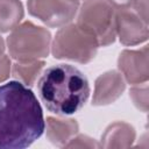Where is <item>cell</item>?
<instances>
[{
    "label": "cell",
    "mask_w": 149,
    "mask_h": 149,
    "mask_svg": "<svg viewBox=\"0 0 149 149\" xmlns=\"http://www.w3.org/2000/svg\"><path fill=\"white\" fill-rule=\"evenodd\" d=\"M79 126L74 119L57 116H48L45 119L44 132L49 142L57 147H64L76 134Z\"/></svg>",
    "instance_id": "10"
},
{
    "label": "cell",
    "mask_w": 149,
    "mask_h": 149,
    "mask_svg": "<svg viewBox=\"0 0 149 149\" xmlns=\"http://www.w3.org/2000/svg\"><path fill=\"white\" fill-rule=\"evenodd\" d=\"M41 104L30 87L17 80L0 84V149H23L44 133Z\"/></svg>",
    "instance_id": "1"
},
{
    "label": "cell",
    "mask_w": 149,
    "mask_h": 149,
    "mask_svg": "<svg viewBox=\"0 0 149 149\" xmlns=\"http://www.w3.org/2000/svg\"><path fill=\"white\" fill-rule=\"evenodd\" d=\"M51 40L47 28L31 21H23L9 31L6 48L13 61L44 59L50 54Z\"/></svg>",
    "instance_id": "3"
},
{
    "label": "cell",
    "mask_w": 149,
    "mask_h": 149,
    "mask_svg": "<svg viewBox=\"0 0 149 149\" xmlns=\"http://www.w3.org/2000/svg\"><path fill=\"white\" fill-rule=\"evenodd\" d=\"M115 13L106 0H83L76 15V23L92 35L99 47H107L116 38Z\"/></svg>",
    "instance_id": "5"
},
{
    "label": "cell",
    "mask_w": 149,
    "mask_h": 149,
    "mask_svg": "<svg viewBox=\"0 0 149 149\" xmlns=\"http://www.w3.org/2000/svg\"><path fill=\"white\" fill-rule=\"evenodd\" d=\"M118 71L122 74L126 84L137 85L147 83L149 78L148 45L122 50L118 58Z\"/></svg>",
    "instance_id": "7"
},
{
    "label": "cell",
    "mask_w": 149,
    "mask_h": 149,
    "mask_svg": "<svg viewBox=\"0 0 149 149\" xmlns=\"http://www.w3.org/2000/svg\"><path fill=\"white\" fill-rule=\"evenodd\" d=\"M5 50H6V41L0 35V56L5 54Z\"/></svg>",
    "instance_id": "19"
},
{
    "label": "cell",
    "mask_w": 149,
    "mask_h": 149,
    "mask_svg": "<svg viewBox=\"0 0 149 149\" xmlns=\"http://www.w3.org/2000/svg\"><path fill=\"white\" fill-rule=\"evenodd\" d=\"M64 147L65 148H99V143H97L94 139L87 135L76 134Z\"/></svg>",
    "instance_id": "15"
},
{
    "label": "cell",
    "mask_w": 149,
    "mask_h": 149,
    "mask_svg": "<svg viewBox=\"0 0 149 149\" xmlns=\"http://www.w3.org/2000/svg\"><path fill=\"white\" fill-rule=\"evenodd\" d=\"M12 58L9 55H1L0 56V84L6 81L12 74Z\"/></svg>",
    "instance_id": "16"
},
{
    "label": "cell",
    "mask_w": 149,
    "mask_h": 149,
    "mask_svg": "<svg viewBox=\"0 0 149 149\" xmlns=\"http://www.w3.org/2000/svg\"><path fill=\"white\" fill-rule=\"evenodd\" d=\"M126 90V81L118 70L101 73L94 81L92 105L106 106L118 100Z\"/></svg>",
    "instance_id": "9"
},
{
    "label": "cell",
    "mask_w": 149,
    "mask_h": 149,
    "mask_svg": "<svg viewBox=\"0 0 149 149\" xmlns=\"http://www.w3.org/2000/svg\"><path fill=\"white\" fill-rule=\"evenodd\" d=\"M45 62L44 59L35 61H14L12 64V74L13 78L23 85L31 87L36 84L42 71L44 70Z\"/></svg>",
    "instance_id": "12"
},
{
    "label": "cell",
    "mask_w": 149,
    "mask_h": 149,
    "mask_svg": "<svg viewBox=\"0 0 149 149\" xmlns=\"http://www.w3.org/2000/svg\"><path fill=\"white\" fill-rule=\"evenodd\" d=\"M97 40L81 29L77 23L70 22L58 28L51 40L50 52L57 59H68L80 64L90 63L98 52Z\"/></svg>",
    "instance_id": "4"
},
{
    "label": "cell",
    "mask_w": 149,
    "mask_h": 149,
    "mask_svg": "<svg viewBox=\"0 0 149 149\" xmlns=\"http://www.w3.org/2000/svg\"><path fill=\"white\" fill-rule=\"evenodd\" d=\"M79 0H28V13L48 27L59 28L72 22L79 9Z\"/></svg>",
    "instance_id": "6"
},
{
    "label": "cell",
    "mask_w": 149,
    "mask_h": 149,
    "mask_svg": "<svg viewBox=\"0 0 149 149\" xmlns=\"http://www.w3.org/2000/svg\"><path fill=\"white\" fill-rule=\"evenodd\" d=\"M136 137L135 129L125 121L111 123L101 135L99 147L102 148H128L132 147Z\"/></svg>",
    "instance_id": "11"
},
{
    "label": "cell",
    "mask_w": 149,
    "mask_h": 149,
    "mask_svg": "<svg viewBox=\"0 0 149 149\" xmlns=\"http://www.w3.org/2000/svg\"><path fill=\"white\" fill-rule=\"evenodd\" d=\"M24 15L20 0H0V34L12 31L22 22Z\"/></svg>",
    "instance_id": "13"
},
{
    "label": "cell",
    "mask_w": 149,
    "mask_h": 149,
    "mask_svg": "<svg viewBox=\"0 0 149 149\" xmlns=\"http://www.w3.org/2000/svg\"><path fill=\"white\" fill-rule=\"evenodd\" d=\"M129 97L134 106L143 113L148 111V85L147 83L132 85L129 90Z\"/></svg>",
    "instance_id": "14"
},
{
    "label": "cell",
    "mask_w": 149,
    "mask_h": 149,
    "mask_svg": "<svg viewBox=\"0 0 149 149\" xmlns=\"http://www.w3.org/2000/svg\"><path fill=\"white\" fill-rule=\"evenodd\" d=\"M115 10L119 9H126V8H130L133 6L134 0H106Z\"/></svg>",
    "instance_id": "18"
},
{
    "label": "cell",
    "mask_w": 149,
    "mask_h": 149,
    "mask_svg": "<svg viewBox=\"0 0 149 149\" xmlns=\"http://www.w3.org/2000/svg\"><path fill=\"white\" fill-rule=\"evenodd\" d=\"M36 87L45 108L59 116L81 109L91 92L86 76L71 64H56L44 69Z\"/></svg>",
    "instance_id": "2"
},
{
    "label": "cell",
    "mask_w": 149,
    "mask_h": 149,
    "mask_svg": "<svg viewBox=\"0 0 149 149\" xmlns=\"http://www.w3.org/2000/svg\"><path fill=\"white\" fill-rule=\"evenodd\" d=\"M115 34L120 43L126 47L142 44L148 40V22L132 8L119 9L115 13Z\"/></svg>",
    "instance_id": "8"
},
{
    "label": "cell",
    "mask_w": 149,
    "mask_h": 149,
    "mask_svg": "<svg viewBox=\"0 0 149 149\" xmlns=\"http://www.w3.org/2000/svg\"><path fill=\"white\" fill-rule=\"evenodd\" d=\"M143 21L148 22V0H134L130 7Z\"/></svg>",
    "instance_id": "17"
},
{
    "label": "cell",
    "mask_w": 149,
    "mask_h": 149,
    "mask_svg": "<svg viewBox=\"0 0 149 149\" xmlns=\"http://www.w3.org/2000/svg\"><path fill=\"white\" fill-rule=\"evenodd\" d=\"M79 1H80V0H79Z\"/></svg>",
    "instance_id": "20"
}]
</instances>
